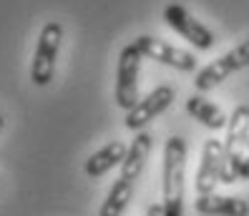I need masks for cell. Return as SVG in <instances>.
I'll use <instances>...</instances> for the list:
<instances>
[{
    "label": "cell",
    "mask_w": 249,
    "mask_h": 216,
    "mask_svg": "<svg viewBox=\"0 0 249 216\" xmlns=\"http://www.w3.org/2000/svg\"><path fill=\"white\" fill-rule=\"evenodd\" d=\"M227 161V151H224V141L209 138L201 149V161L196 168V179H194V189L199 196L214 194L219 179H222V168Z\"/></svg>",
    "instance_id": "52a82bcc"
},
{
    "label": "cell",
    "mask_w": 249,
    "mask_h": 216,
    "mask_svg": "<svg viewBox=\"0 0 249 216\" xmlns=\"http://www.w3.org/2000/svg\"><path fill=\"white\" fill-rule=\"evenodd\" d=\"M146 216H166V214H164V206L161 204H151L149 211H146Z\"/></svg>",
    "instance_id": "2e32d148"
},
{
    "label": "cell",
    "mask_w": 249,
    "mask_h": 216,
    "mask_svg": "<svg viewBox=\"0 0 249 216\" xmlns=\"http://www.w3.org/2000/svg\"><path fill=\"white\" fill-rule=\"evenodd\" d=\"M184 176H186V141L171 136L164 143V181L161 206L166 216H184Z\"/></svg>",
    "instance_id": "6da1fadb"
},
{
    "label": "cell",
    "mask_w": 249,
    "mask_h": 216,
    "mask_svg": "<svg viewBox=\"0 0 249 216\" xmlns=\"http://www.w3.org/2000/svg\"><path fill=\"white\" fill-rule=\"evenodd\" d=\"M247 141H249V103H242L229 113L227 121V138H224L227 156L247 149Z\"/></svg>",
    "instance_id": "7c38bea8"
},
{
    "label": "cell",
    "mask_w": 249,
    "mask_h": 216,
    "mask_svg": "<svg viewBox=\"0 0 249 216\" xmlns=\"http://www.w3.org/2000/svg\"><path fill=\"white\" fill-rule=\"evenodd\" d=\"M247 151H249V141H247Z\"/></svg>",
    "instance_id": "ac0fdd59"
},
{
    "label": "cell",
    "mask_w": 249,
    "mask_h": 216,
    "mask_svg": "<svg viewBox=\"0 0 249 216\" xmlns=\"http://www.w3.org/2000/svg\"><path fill=\"white\" fill-rule=\"evenodd\" d=\"M247 66H249V38L242 40L239 46H234L231 50H227L224 55H219L216 61L199 68L196 78H194V88L199 93H207V91L216 88L222 81H227L231 73H237V70H242Z\"/></svg>",
    "instance_id": "3957f363"
},
{
    "label": "cell",
    "mask_w": 249,
    "mask_h": 216,
    "mask_svg": "<svg viewBox=\"0 0 249 216\" xmlns=\"http://www.w3.org/2000/svg\"><path fill=\"white\" fill-rule=\"evenodd\" d=\"M61 40H63V25L58 20H48L40 28V35L36 43V53L31 61V81L36 85H48L55 76V61L61 53Z\"/></svg>",
    "instance_id": "7a4b0ae2"
},
{
    "label": "cell",
    "mask_w": 249,
    "mask_h": 216,
    "mask_svg": "<svg viewBox=\"0 0 249 216\" xmlns=\"http://www.w3.org/2000/svg\"><path fill=\"white\" fill-rule=\"evenodd\" d=\"M194 209L201 216H249V201L242 196L207 194L194 201Z\"/></svg>",
    "instance_id": "30bf717a"
},
{
    "label": "cell",
    "mask_w": 249,
    "mask_h": 216,
    "mask_svg": "<svg viewBox=\"0 0 249 216\" xmlns=\"http://www.w3.org/2000/svg\"><path fill=\"white\" fill-rule=\"evenodd\" d=\"M174 100V88L171 85H156L151 93L139 98V103L126 113V128L128 131H139L146 123H151L156 116H161Z\"/></svg>",
    "instance_id": "ba28073f"
},
{
    "label": "cell",
    "mask_w": 249,
    "mask_h": 216,
    "mask_svg": "<svg viewBox=\"0 0 249 216\" xmlns=\"http://www.w3.org/2000/svg\"><path fill=\"white\" fill-rule=\"evenodd\" d=\"M186 113L192 118H196L201 126L212 128V131H219V128H227V121L229 116L219 108L216 103H212V100L201 98V96H192L186 98Z\"/></svg>",
    "instance_id": "4fadbf2b"
},
{
    "label": "cell",
    "mask_w": 249,
    "mask_h": 216,
    "mask_svg": "<svg viewBox=\"0 0 249 216\" xmlns=\"http://www.w3.org/2000/svg\"><path fill=\"white\" fill-rule=\"evenodd\" d=\"M126 151H128V146H126L124 141H119V138L111 141V143H106L104 149H98L96 153H91L89 158H86V164H83L86 176H89V179H101V176H106L111 168H116V166L124 164Z\"/></svg>",
    "instance_id": "9c48e42d"
},
{
    "label": "cell",
    "mask_w": 249,
    "mask_h": 216,
    "mask_svg": "<svg viewBox=\"0 0 249 216\" xmlns=\"http://www.w3.org/2000/svg\"><path fill=\"white\" fill-rule=\"evenodd\" d=\"M151 146H154V138L151 133H146V131H139L136 138L131 141V146L126 151V158H124V164H121V179H128V181H136L141 176V171L146 166V158H149L151 153Z\"/></svg>",
    "instance_id": "8fae6325"
},
{
    "label": "cell",
    "mask_w": 249,
    "mask_h": 216,
    "mask_svg": "<svg viewBox=\"0 0 249 216\" xmlns=\"http://www.w3.org/2000/svg\"><path fill=\"white\" fill-rule=\"evenodd\" d=\"M136 50L143 55V58H151L156 63H164L169 68H177L181 73H192L196 70V55L189 53V50H181L177 46H169V43L159 40L154 35H139L134 40Z\"/></svg>",
    "instance_id": "8992f818"
},
{
    "label": "cell",
    "mask_w": 249,
    "mask_h": 216,
    "mask_svg": "<svg viewBox=\"0 0 249 216\" xmlns=\"http://www.w3.org/2000/svg\"><path fill=\"white\" fill-rule=\"evenodd\" d=\"M141 58L134 43L121 48L119 66H116V106L126 113L139 103V73H141Z\"/></svg>",
    "instance_id": "277c9868"
},
{
    "label": "cell",
    "mask_w": 249,
    "mask_h": 216,
    "mask_svg": "<svg viewBox=\"0 0 249 216\" xmlns=\"http://www.w3.org/2000/svg\"><path fill=\"white\" fill-rule=\"evenodd\" d=\"M249 179V153L244 156L242 151L227 156L224 168H222V183H234V181H247Z\"/></svg>",
    "instance_id": "9a60e30c"
},
{
    "label": "cell",
    "mask_w": 249,
    "mask_h": 216,
    "mask_svg": "<svg viewBox=\"0 0 249 216\" xmlns=\"http://www.w3.org/2000/svg\"><path fill=\"white\" fill-rule=\"evenodd\" d=\"M164 20L169 23L171 31H177L184 40L192 43L196 50H209V48H214L216 35H214L204 23H199V20H196L184 5H179V3H169V5L164 8Z\"/></svg>",
    "instance_id": "5b68a950"
},
{
    "label": "cell",
    "mask_w": 249,
    "mask_h": 216,
    "mask_svg": "<svg viewBox=\"0 0 249 216\" xmlns=\"http://www.w3.org/2000/svg\"><path fill=\"white\" fill-rule=\"evenodd\" d=\"M136 191V181H128V179H116V183L111 186L108 196L104 199V204L98 209V216H121L126 211V206L131 204Z\"/></svg>",
    "instance_id": "5bb4252c"
},
{
    "label": "cell",
    "mask_w": 249,
    "mask_h": 216,
    "mask_svg": "<svg viewBox=\"0 0 249 216\" xmlns=\"http://www.w3.org/2000/svg\"><path fill=\"white\" fill-rule=\"evenodd\" d=\"M3 126H5V116L0 113V131H3Z\"/></svg>",
    "instance_id": "e0dca14e"
}]
</instances>
